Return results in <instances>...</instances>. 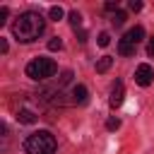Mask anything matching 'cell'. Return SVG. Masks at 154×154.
<instances>
[{
    "instance_id": "obj_7",
    "label": "cell",
    "mask_w": 154,
    "mask_h": 154,
    "mask_svg": "<svg viewBox=\"0 0 154 154\" xmlns=\"http://www.w3.org/2000/svg\"><path fill=\"white\" fill-rule=\"evenodd\" d=\"M123 38H128L130 43H135V46H137V43L144 38V29H142V26H132V29H130V31H128Z\"/></svg>"
},
{
    "instance_id": "obj_1",
    "label": "cell",
    "mask_w": 154,
    "mask_h": 154,
    "mask_svg": "<svg viewBox=\"0 0 154 154\" xmlns=\"http://www.w3.org/2000/svg\"><path fill=\"white\" fill-rule=\"evenodd\" d=\"M46 29V19L41 17V12H22L14 22H12V36L22 43H31L36 41Z\"/></svg>"
},
{
    "instance_id": "obj_18",
    "label": "cell",
    "mask_w": 154,
    "mask_h": 154,
    "mask_svg": "<svg viewBox=\"0 0 154 154\" xmlns=\"http://www.w3.org/2000/svg\"><path fill=\"white\" fill-rule=\"evenodd\" d=\"M130 10H132V12H140V10H142V2H140V0H130Z\"/></svg>"
},
{
    "instance_id": "obj_20",
    "label": "cell",
    "mask_w": 154,
    "mask_h": 154,
    "mask_svg": "<svg viewBox=\"0 0 154 154\" xmlns=\"http://www.w3.org/2000/svg\"><path fill=\"white\" fill-rule=\"evenodd\" d=\"M0 53H7V41L0 38Z\"/></svg>"
},
{
    "instance_id": "obj_2",
    "label": "cell",
    "mask_w": 154,
    "mask_h": 154,
    "mask_svg": "<svg viewBox=\"0 0 154 154\" xmlns=\"http://www.w3.org/2000/svg\"><path fill=\"white\" fill-rule=\"evenodd\" d=\"M55 149H58V142L48 130L31 132L24 140V152L26 154H55Z\"/></svg>"
},
{
    "instance_id": "obj_19",
    "label": "cell",
    "mask_w": 154,
    "mask_h": 154,
    "mask_svg": "<svg viewBox=\"0 0 154 154\" xmlns=\"http://www.w3.org/2000/svg\"><path fill=\"white\" fill-rule=\"evenodd\" d=\"M147 55L154 58V38H149V43H147Z\"/></svg>"
},
{
    "instance_id": "obj_14",
    "label": "cell",
    "mask_w": 154,
    "mask_h": 154,
    "mask_svg": "<svg viewBox=\"0 0 154 154\" xmlns=\"http://www.w3.org/2000/svg\"><path fill=\"white\" fill-rule=\"evenodd\" d=\"M60 48H63V41H60V38H58V36H55V38H51V41H48V51H60Z\"/></svg>"
},
{
    "instance_id": "obj_4",
    "label": "cell",
    "mask_w": 154,
    "mask_h": 154,
    "mask_svg": "<svg viewBox=\"0 0 154 154\" xmlns=\"http://www.w3.org/2000/svg\"><path fill=\"white\" fill-rule=\"evenodd\" d=\"M152 79H154V70H152V65H149V63L137 65V70H135V82H137L140 87H149Z\"/></svg>"
},
{
    "instance_id": "obj_9",
    "label": "cell",
    "mask_w": 154,
    "mask_h": 154,
    "mask_svg": "<svg viewBox=\"0 0 154 154\" xmlns=\"http://www.w3.org/2000/svg\"><path fill=\"white\" fill-rule=\"evenodd\" d=\"M111 65H113V58L111 55H101L96 60V72H106V70H111Z\"/></svg>"
},
{
    "instance_id": "obj_17",
    "label": "cell",
    "mask_w": 154,
    "mask_h": 154,
    "mask_svg": "<svg viewBox=\"0 0 154 154\" xmlns=\"http://www.w3.org/2000/svg\"><path fill=\"white\" fill-rule=\"evenodd\" d=\"M7 14H10V10H7V7H0V26L7 22Z\"/></svg>"
},
{
    "instance_id": "obj_15",
    "label": "cell",
    "mask_w": 154,
    "mask_h": 154,
    "mask_svg": "<svg viewBox=\"0 0 154 154\" xmlns=\"http://www.w3.org/2000/svg\"><path fill=\"white\" fill-rule=\"evenodd\" d=\"M96 43H99V46H108V43H111V36H108L106 31H101L99 38H96Z\"/></svg>"
},
{
    "instance_id": "obj_16",
    "label": "cell",
    "mask_w": 154,
    "mask_h": 154,
    "mask_svg": "<svg viewBox=\"0 0 154 154\" xmlns=\"http://www.w3.org/2000/svg\"><path fill=\"white\" fill-rule=\"evenodd\" d=\"M106 128H108V130H118V128H120V120H118V118H108V120H106Z\"/></svg>"
},
{
    "instance_id": "obj_6",
    "label": "cell",
    "mask_w": 154,
    "mask_h": 154,
    "mask_svg": "<svg viewBox=\"0 0 154 154\" xmlns=\"http://www.w3.org/2000/svg\"><path fill=\"white\" fill-rule=\"evenodd\" d=\"M87 96L89 94H87V87L84 84H75L72 87V101L75 103H87Z\"/></svg>"
},
{
    "instance_id": "obj_3",
    "label": "cell",
    "mask_w": 154,
    "mask_h": 154,
    "mask_svg": "<svg viewBox=\"0 0 154 154\" xmlns=\"http://www.w3.org/2000/svg\"><path fill=\"white\" fill-rule=\"evenodd\" d=\"M55 70H58V65H55V60H51V58H34L29 65H26V77H31V79H48V77H53L55 75Z\"/></svg>"
},
{
    "instance_id": "obj_11",
    "label": "cell",
    "mask_w": 154,
    "mask_h": 154,
    "mask_svg": "<svg viewBox=\"0 0 154 154\" xmlns=\"http://www.w3.org/2000/svg\"><path fill=\"white\" fill-rule=\"evenodd\" d=\"M48 14H51V19H53V22H60L65 12H63V7H60V5H53V7L48 10Z\"/></svg>"
},
{
    "instance_id": "obj_5",
    "label": "cell",
    "mask_w": 154,
    "mask_h": 154,
    "mask_svg": "<svg viewBox=\"0 0 154 154\" xmlns=\"http://www.w3.org/2000/svg\"><path fill=\"white\" fill-rule=\"evenodd\" d=\"M123 99H125V87H123V82H120V79H116V82H113V87H111V96H108L111 108H118V106L123 103Z\"/></svg>"
},
{
    "instance_id": "obj_12",
    "label": "cell",
    "mask_w": 154,
    "mask_h": 154,
    "mask_svg": "<svg viewBox=\"0 0 154 154\" xmlns=\"http://www.w3.org/2000/svg\"><path fill=\"white\" fill-rule=\"evenodd\" d=\"M67 19H70V24H72V26H75V29H77V26H79V24H82V14H79V12H77V10H72V12H70V14H67Z\"/></svg>"
},
{
    "instance_id": "obj_13",
    "label": "cell",
    "mask_w": 154,
    "mask_h": 154,
    "mask_svg": "<svg viewBox=\"0 0 154 154\" xmlns=\"http://www.w3.org/2000/svg\"><path fill=\"white\" fill-rule=\"evenodd\" d=\"M111 24H113V26H123V24H125V12H116V14L111 17Z\"/></svg>"
},
{
    "instance_id": "obj_10",
    "label": "cell",
    "mask_w": 154,
    "mask_h": 154,
    "mask_svg": "<svg viewBox=\"0 0 154 154\" xmlns=\"http://www.w3.org/2000/svg\"><path fill=\"white\" fill-rule=\"evenodd\" d=\"M17 120H19V123H36V116H34L31 111H26V108H22V111L17 113Z\"/></svg>"
},
{
    "instance_id": "obj_8",
    "label": "cell",
    "mask_w": 154,
    "mask_h": 154,
    "mask_svg": "<svg viewBox=\"0 0 154 154\" xmlns=\"http://www.w3.org/2000/svg\"><path fill=\"white\" fill-rule=\"evenodd\" d=\"M118 53L120 55H135V43H130L128 38H120L118 41Z\"/></svg>"
}]
</instances>
